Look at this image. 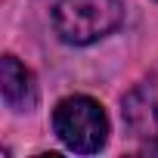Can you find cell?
Returning a JSON list of instances; mask_svg holds the SVG:
<instances>
[{"label":"cell","mask_w":158,"mask_h":158,"mask_svg":"<svg viewBox=\"0 0 158 158\" xmlns=\"http://www.w3.org/2000/svg\"><path fill=\"white\" fill-rule=\"evenodd\" d=\"M0 90L3 99L13 112H31L37 102V84L34 74L16 59V56H3L0 59Z\"/></svg>","instance_id":"4"},{"label":"cell","mask_w":158,"mask_h":158,"mask_svg":"<svg viewBox=\"0 0 158 158\" xmlns=\"http://www.w3.org/2000/svg\"><path fill=\"white\" fill-rule=\"evenodd\" d=\"M53 130L71 152H99L109 139V118L90 96H65L53 109Z\"/></svg>","instance_id":"2"},{"label":"cell","mask_w":158,"mask_h":158,"mask_svg":"<svg viewBox=\"0 0 158 158\" xmlns=\"http://www.w3.org/2000/svg\"><path fill=\"white\" fill-rule=\"evenodd\" d=\"M124 124L139 139H158V77L139 81L121 102Z\"/></svg>","instance_id":"3"},{"label":"cell","mask_w":158,"mask_h":158,"mask_svg":"<svg viewBox=\"0 0 158 158\" xmlns=\"http://www.w3.org/2000/svg\"><path fill=\"white\" fill-rule=\"evenodd\" d=\"M124 19V6L118 0H56L53 25L65 44L84 47L106 34H112Z\"/></svg>","instance_id":"1"}]
</instances>
